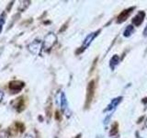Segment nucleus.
Returning <instances> with one entry per match:
<instances>
[{
	"mask_svg": "<svg viewBox=\"0 0 147 138\" xmlns=\"http://www.w3.org/2000/svg\"><path fill=\"white\" fill-rule=\"evenodd\" d=\"M145 17V13L144 11H140L139 13H137L135 17L132 18V23L134 24V26H140L142 21H144V18Z\"/></svg>",
	"mask_w": 147,
	"mask_h": 138,
	"instance_id": "nucleus-6",
	"label": "nucleus"
},
{
	"mask_svg": "<svg viewBox=\"0 0 147 138\" xmlns=\"http://www.w3.org/2000/svg\"><path fill=\"white\" fill-rule=\"evenodd\" d=\"M4 16H5V14H2L1 18H0V32H1V30H2V26H3L4 22H5V18H4Z\"/></svg>",
	"mask_w": 147,
	"mask_h": 138,
	"instance_id": "nucleus-11",
	"label": "nucleus"
},
{
	"mask_svg": "<svg viewBox=\"0 0 147 138\" xmlns=\"http://www.w3.org/2000/svg\"><path fill=\"white\" fill-rule=\"evenodd\" d=\"M145 126L147 127V119H146V121H145Z\"/></svg>",
	"mask_w": 147,
	"mask_h": 138,
	"instance_id": "nucleus-14",
	"label": "nucleus"
},
{
	"mask_svg": "<svg viewBox=\"0 0 147 138\" xmlns=\"http://www.w3.org/2000/svg\"><path fill=\"white\" fill-rule=\"evenodd\" d=\"M122 100V97H117V98L113 99L111 101H110V103L108 105V107L104 110V112H110V113H112L115 110H116L117 106L121 102Z\"/></svg>",
	"mask_w": 147,
	"mask_h": 138,
	"instance_id": "nucleus-3",
	"label": "nucleus"
},
{
	"mask_svg": "<svg viewBox=\"0 0 147 138\" xmlns=\"http://www.w3.org/2000/svg\"><path fill=\"white\" fill-rule=\"evenodd\" d=\"M57 103L59 104V106L61 107V109L64 112H67V110H68L67 99H66L65 94H64L63 92H60V93L57 95Z\"/></svg>",
	"mask_w": 147,
	"mask_h": 138,
	"instance_id": "nucleus-2",
	"label": "nucleus"
},
{
	"mask_svg": "<svg viewBox=\"0 0 147 138\" xmlns=\"http://www.w3.org/2000/svg\"><path fill=\"white\" fill-rule=\"evenodd\" d=\"M3 97H4V93H3L2 91H0V102H1V101H2Z\"/></svg>",
	"mask_w": 147,
	"mask_h": 138,
	"instance_id": "nucleus-13",
	"label": "nucleus"
},
{
	"mask_svg": "<svg viewBox=\"0 0 147 138\" xmlns=\"http://www.w3.org/2000/svg\"><path fill=\"white\" fill-rule=\"evenodd\" d=\"M23 87H24V83L20 81H12L9 83V89L15 92L20 91Z\"/></svg>",
	"mask_w": 147,
	"mask_h": 138,
	"instance_id": "nucleus-7",
	"label": "nucleus"
},
{
	"mask_svg": "<svg viewBox=\"0 0 147 138\" xmlns=\"http://www.w3.org/2000/svg\"><path fill=\"white\" fill-rule=\"evenodd\" d=\"M133 9H134V7H131V8L126 9V10L122 11V12L119 15L117 22H118V23H122V22L125 21V20H127V18L131 15V13L132 12L131 10H133Z\"/></svg>",
	"mask_w": 147,
	"mask_h": 138,
	"instance_id": "nucleus-5",
	"label": "nucleus"
},
{
	"mask_svg": "<svg viewBox=\"0 0 147 138\" xmlns=\"http://www.w3.org/2000/svg\"><path fill=\"white\" fill-rule=\"evenodd\" d=\"M56 41H57L56 35L51 32V33H49L47 36L45 37L44 41H43V48L45 50L49 51L55 43H56Z\"/></svg>",
	"mask_w": 147,
	"mask_h": 138,
	"instance_id": "nucleus-1",
	"label": "nucleus"
},
{
	"mask_svg": "<svg viewBox=\"0 0 147 138\" xmlns=\"http://www.w3.org/2000/svg\"><path fill=\"white\" fill-rule=\"evenodd\" d=\"M134 32V27H133L132 25H129V26H127L126 27V29L124 30V31H123V36L124 37H130V36H131V34Z\"/></svg>",
	"mask_w": 147,
	"mask_h": 138,
	"instance_id": "nucleus-10",
	"label": "nucleus"
},
{
	"mask_svg": "<svg viewBox=\"0 0 147 138\" xmlns=\"http://www.w3.org/2000/svg\"><path fill=\"white\" fill-rule=\"evenodd\" d=\"M144 36H145V37L147 36V24H146L144 30Z\"/></svg>",
	"mask_w": 147,
	"mask_h": 138,
	"instance_id": "nucleus-12",
	"label": "nucleus"
},
{
	"mask_svg": "<svg viewBox=\"0 0 147 138\" xmlns=\"http://www.w3.org/2000/svg\"><path fill=\"white\" fill-rule=\"evenodd\" d=\"M119 64V55L115 54L113 55V56L110 58L109 60V67L112 69V70H114L115 68H116V66H118V64Z\"/></svg>",
	"mask_w": 147,
	"mask_h": 138,
	"instance_id": "nucleus-9",
	"label": "nucleus"
},
{
	"mask_svg": "<svg viewBox=\"0 0 147 138\" xmlns=\"http://www.w3.org/2000/svg\"><path fill=\"white\" fill-rule=\"evenodd\" d=\"M29 50L32 53L34 54H38L40 53V41H34L29 46Z\"/></svg>",
	"mask_w": 147,
	"mask_h": 138,
	"instance_id": "nucleus-8",
	"label": "nucleus"
},
{
	"mask_svg": "<svg viewBox=\"0 0 147 138\" xmlns=\"http://www.w3.org/2000/svg\"><path fill=\"white\" fill-rule=\"evenodd\" d=\"M98 32H99V30L98 31H95V32H92V33H90V34H88L86 37V39L84 40V41H83V46H82V49H83V51H84L86 48H87L88 46L90 45V43L93 41V40L96 38V36L98 34Z\"/></svg>",
	"mask_w": 147,
	"mask_h": 138,
	"instance_id": "nucleus-4",
	"label": "nucleus"
}]
</instances>
